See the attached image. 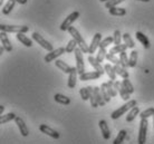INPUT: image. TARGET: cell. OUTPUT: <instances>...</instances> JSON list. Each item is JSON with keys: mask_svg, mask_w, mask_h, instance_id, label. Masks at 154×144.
<instances>
[{"mask_svg": "<svg viewBox=\"0 0 154 144\" xmlns=\"http://www.w3.org/2000/svg\"><path fill=\"white\" fill-rule=\"evenodd\" d=\"M67 31L69 32V35L77 41V45H78V46H79V48L83 51V53H87V54H88V53H89V46L86 44L85 39L82 37V35L79 34V31L77 30L74 26H70Z\"/></svg>", "mask_w": 154, "mask_h": 144, "instance_id": "obj_1", "label": "cell"}, {"mask_svg": "<svg viewBox=\"0 0 154 144\" xmlns=\"http://www.w3.org/2000/svg\"><path fill=\"white\" fill-rule=\"evenodd\" d=\"M136 104H137V102L135 101V100H128L125 104H123L121 107H119L117 109H115V111L111 114V117H112L113 120H117V118H119L122 115H124L126 112H128L132 107H134Z\"/></svg>", "mask_w": 154, "mask_h": 144, "instance_id": "obj_2", "label": "cell"}, {"mask_svg": "<svg viewBox=\"0 0 154 144\" xmlns=\"http://www.w3.org/2000/svg\"><path fill=\"white\" fill-rule=\"evenodd\" d=\"M29 30L28 26H19V25H6V23H1L0 25V31H6V32H27Z\"/></svg>", "mask_w": 154, "mask_h": 144, "instance_id": "obj_3", "label": "cell"}, {"mask_svg": "<svg viewBox=\"0 0 154 144\" xmlns=\"http://www.w3.org/2000/svg\"><path fill=\"white\" fill-rule=\"evenodd\" d=\"M147 126H149V121H147V118H141V122H140L139 136H137V143L139 144H144L145 142H146Z\"/></svg>", "mask_w": 154, "mask_h": 144, "instance_id": "obj_4", "label": "cell"}, {"mask_svg": "<svg viewBox=\"0 0 154 144\" xmlns=\"http://www.w3.org/2000/svg\"><path fill=\"white\" fill-rule=\"evenodd\" d=\"M79 16H81L79 11H73L72 14H69V15L67 16L65 19H64V21L62 23V25H60V30H63V31L68 30V28L73 25V23L77 19V18H78V17H79Z\"/></svg>", "mask_w": 154, "mask_h": 144, "instance_id": "obj_5", "label": "cell"}, {"mask_svg": "<svg viewBox=\"0 0 154 144\" xmlns=\"http://www.w3.org/2000/svg\"><path fill=\"white\" fill-rule=\"evenodd\" d=\"M31 38H32V40H35V41H37V44H39L40 46L42 47V48H45L47 51H51L53 49H54V47H53V45L49 43V41H47L46 39L44 38L42 35H39L38 32H32V35H31Z\"/></svg>", "mask_w": 154, "mask_h": 144, "instance_id": "obj_6", "label": "cell"}, {"mask_svg": "<svg viewBox=\"0 0 154 144\" xmlns=\"http://www.w3.org/2000/svg\"><path fill=\"white\" fill-rule=\"evenodd\" d=\"M75 58H76V67L78 70V74L81 75L85 72V64H84V57H83V51L81 48H76L75 51Z\"/></svg>", "mask_w": 154, "mask_h": 144, "instance_id": "obj_7", "label": "cell"}, {"mask_svg": "<svg viewBox=\"0 0 154 144\" xmlns=\"http://www.w3.org/2000/svg\"><path fill=\"white\" fill-rule=\"evenodd\" d=\"M64 53H66V48H64V47H59V48H57V49H53V51H49L48 54H46L44 60H45L46 63L53 62V60H55V59H57L59 56H62Z\"/></svg>", "mask_w": 154, "mask_h": 144, "instance_id": "obj_8", "label": "cell"}, {"mask_svg": "<svg viewBox=\"0 0 154 144\" xmlns=\"http://www.w3.org/2000/svg\"><path fill=\"white\" fill-rule=\"evenodd\" d=\"M114 85H115V88H116V90L119 92L121 98H122L123 101H125V102L128 101V100H130V95H131V94L127 92L126 88H125V87L123 86V84H122V82L114 81Z\"/></svg>", "mask_w": 154, "mask_h": 144, "instance_id": "obj_9", "label": "cell"}, {"mask_svg": "<svg viewBox=\"0 0 154 144\" xmlns=\"http://www.w3.org/2000/svg\"><path fill=\"white\" fill-rule=\"evenodd\" d=\"M102 41V34L100 32H96L94 37H93L92 41H91V45H89V53L88 54L93 55L94 53H96V51L100 48V44Z\"/></svg>", "mask_w": 154, "mask_h": 144, "instance_id": "obj_10", "label": "cell"}, {"mask_svg": "<svg viewBox=\"0 0 154 144\" xmlns=\"http://www.w3.org/2000/svg\"><path fill=\"white\" fill-rule=\"evenodd\" d=\"M39 131L42 133H45L46 135H48V136L53 137V139H59V133L57 132V131H55L54 129H51L50 126H48V125L46 124H40V126H39Z\"/></svg>", "mask_w": 154, "mask_h": 144, "instance_id": "obj_11", "label": "cell"}, {"mask_svg": "<svg viewBox=\"0 0 154 144\" xmlns=\"http://www.w3.org/2000/svg\"><path fill=\"white\" fill-rule=\"evenodd\" d=\"M102 76L100 72L97 70H91V72H84L83 74L79 75V79L82 82H86V81H89V79H97Z\"/></svg>", "mask_w": 154, "mask_h": 144, "instance_id": "obj_12", "label": "cell"}, {"mask_svg": "<svg viewBox=\"0 0 154 144\" xmlns=\"http://www.w3.org/2000/svg\"><path fill=\"white\" fill-rule=\"evenodd\" d=\"M15 122H16V124H17V126H18V129H19V132L21 133V135H23V136H28L29 130H28V126L26 125V123L23 122V118L19 116H16Z\"/></svg>", "mask_w": 154, "mask_h": 144, "instance_id": "obj_13", "label": "cell"}, {"mask_svg": "<svg viewBox=\"0 0 154 144\" xmlns=\"http://www.w3.org/2000/svg\"><path fill=\"white\" fill-rule=\"evenodd\" d=\"M7 34L8 32H6V31H1V32H0V39H1V44H2V46L5 47L6 51H11L12 45H11V41L8 38Z\"/></svg>", "mask_w": 154, "mask_h": 144, "instance_id": "obj_14", "label": "cell"}, {"mask_svg": "<svg viewBox=\"0 0 154 144\" xmlns=\"http://www.w3.org/2000/svg\"><path fill=\"white\" fill-rule=\"evenodd\" d=\"M77 74H78V70H77V67H73L72 68V72L69 74V77H68V82H67V85L69 88H74L76 86L77 82Z\"/></svg>", "mask_w": 154, "mask_h": 144, "instance_id": "obj_15", "label": "cell"}, {"mask_svg": "<svg viewBox=\"0 0 154 144\" xmlns=\"http://www.w3.org/2000/svg\"><path fill=\"white\" fill-rule=\"evenodd\" d=\"M98 125H100V132H102L103 137H104L105 140H108L111 137V132H109V129H108L107 122L105 121V120H102V121H100Z\"/></svg>", "mask_w": 154, "mask_h": 144, "instance_id": "obj_16", "label": "cell"}, {"mask_svg": "<svg viewBox=\"0 0 154 144\" xmlns=\"http://www.w3.org/2000/svg\"><path fill=\"white\" fill-rule=\"evenodd\" d=\"M88 63L92 65L93 67H94V69L95 70H97V72H100V74L103 75L105 73V68L102 65H100V63L97 60L95 57H93L92 55H89L88 56Z\"/></svg>", "mask_w": 154, "mask_h": 144, "instance_id": "obj_17", "label": "cell"}, {"mask_svg": "<svg viewBox=\"0 0 154 144\" xmlns=\"http://www.w3.org/2000/svg\"><path fill=\"white\" fill-rule=\"evenodd\" d=\"M135 37H136V39L139 40L140 43L142 44V46L145 48V49H149L151 46L150 44V40H149V38H147L146 36L144 35L143 32H141V31H137L136 34H135Z\"/></svg>", "mask_w": 154, "mask_h": 144, "instance_id": "obj_18", "label": "cell"}, {"mask_svg": "<svg viewBox=\"0 0 154 144\" xmlns=\"http://www.w3.org/2000/svg\"><path fill=\"white\" fill-rule=\"evenodd\" d=\"M55 65H56L57 68L63 70L65 74H69L70 72H72V68H73V67H70L67 63H65L64 60H62V59H56V60H55Z\"/></svg>", "mask_w": 154, "mask_h": 144, "instance_id": "obj_19", "label": "cell"}, {"mask_svg": "<svg viewBox=\"0 0 154 144\" xmlns=\"http://www.w3.org/2000/svg\"><path fill=\"white\" fill-rule=\"evenodd\" d=\"M16 38L19 40L20 43L25 45L26 47H31L32 46V40L30 38H28L27 36L25 35V32H18L17 35H16Z\"/></svg>", "mask_w": 154, "mask_h": 144, "instance_id": "obj_20", "label": "cell"}, {"mask_svg": "<svg viewBox=\"0 0 154 144\" xmlns=\"http://www.w3.org/2000/svg\"><path fill=\"white\" fill-rule=\"evenodd\" d=\"M108 12H109V15H112V16L123 17V16L126 15V9H125V8H119L116 6V7H113V8H111V9H108Z\"/></svg>", "mask_w": 154, "mask_h": 144, "instance_id": "obj_21", "label": "cell"}, {"mask_svg": "<svg viewBox=\"0 0 154 144\" xmlns=\"http://www.w3.org/2000/svg\"><path fill=\"white\" fill-rule=\"evenodd\" d=\"M139 114H140V109L135 105L134 107H132V109L128 111V113H127V115H126V122L134 121L135 117L137 116Z\"/></svg>", "mask_w": 154, "mask_h": 144, "instance_id": "obj_22", "label": "cell"}, {"mask_svg": "<svg viewBox=\"0 0 154 144\" xmlns=\"http://www.w3.org/2000/svg\"><path fill=\"white\" fill-rule=\"evenodd\" d=\"M94 94H95V97H96V101L98 103L100 106H104L105 105V100L102 95V92H100V88L98 86H94Z\"/></svg>", "mask_w": 154, "mask_h": 144, "instance_id": "obj_23", "label": "cell"}, {"mask_svg": "<svg viewBox=\"0 0 154 144\" xmlns=\"http://www.w3.org/2000/svg\"><path fill=\"white\" fill-rule=\"evenodd\" d=\"M54 100L55 102H57L59 104H63V105H69L70 104V98L63 95V94H55Z\"/></svg>", "mask_w": 154, "mask_h": 144, "instance_id": "obj_24", "label": "cell"}, {"mask_svg": "<svg viewBox=\"0 0 154 144\" xmlns=\"http://www.w3.org/2000/svg\"><path fill=\"white\" fill-rule=\"evenodd\" d=\"M114 68H115L116 74L119 75L122 78H128V72L126 70L125 67H123L122 65L117 64V65H114Z\"/></svg>", "mask_w": 154, "mask_h": 144, "instance_id": "obj_25", "label": "cell"}, {"mask_svg": "<svg viewBox=\"0 0 154 144\" xmlns=\"http://www.w3.org/2000/svg\"><path fill=\"white\" fill-rule=\"evenodd\" d=\"M15 4H16V0H8V2L5 5V7L2 8V14H4L5 16L9 15V14L12 11L14 7H15Z\"/></svg>", "mask_w": 154, "mask_h": 144, "instance_id": "obj_26", "label": "cell"}, {"mask_svg": "<svg viewBox=\"0 0 154 144\" xmlns=\"http://www.w3.org/2000/svg\"><path fill=\"white\" fill-rule=\"evenodd\" d=\"M104 68H105V73L108 75V77L111 78V79H113V81H115L116 79V72H115L114 66L109 65V64H106V65L104 66Z\"/></svg>", "mask_w": 154, "mask_h": 144, "instance_id": "obj_27", "label": "cell"}, {"mask_svg": "<svg viewBox=\"0 0 154 144\" xmlns=\"http://www.w3.org/2000/svg\"><path fill=\"white\" fill-rule=\"evenodd\" d=\"M119 60H121V64H119V65H122V66L125 67V68L130 67V57H127L126 51H122V53L119 54Z\"/></svg>", "mask_w": 154, "mask_h": 144, "instance_id": "obj_28", "label": "cell"}, {"mask_svg": "<svg viewBox=\"0 0 154 144\" xmlns=\"http://www.w3.org/2000/svg\"><path fill=\"white\" fill-rule=\"evenodd\" d=\"M127 48H128V47H127L126 44H119V45H115L114 47H112L109 51L116 55V54H121L122 51H125Z\"/></svg>", "mask_w": 154, "mask_h": 144, "instance_id": "obj_29", "label": "cell"}, {"mask_svg": "<svg viewBox=\"0 0 154 144\" xmlns=\"http://www.w3.org/2000/svg\"><path fill=\"white\" fill-rule=\"evenodd\" d=\"M87 88H88V92H89V101H91V105L93 107H98V103L96 101V97H95V94H94V87L92 86H87Z\"/></svg>", "mask_w": 154, "mask_h": 144, "instance_id": "obj_30", "label": "cell"}, {"mask_svg": "<svg viewBox=\"0 0 154 144\" xmlns=\"http://www.w3.org/2000/svg\"><path fill=\"white\" fill-rule=\"evenodd\" d=\"M123 40H124V43L127 45V47H128V48L134 49L135 43H134V40H133V38H132L131 35H130L128 32H125V34L123 35Z\"/></svg>", "mask_w": 154, "mask_h": 144, "instance_id": "obj_31", "label": "cell"}, {"mask_svg": "<svg viewBox=\"0 0 154 144\" xmlns=\"http://www.w3.org/2000/svg\"><path fill=\"white\" fill-rule=\"evenodd\" d=\"M100 92H102V95H103L105 102H106V103H109V102H111V94H109V92H108L107 88H106V83H103V84L100 85Z\"/></svg>", "mask_w": 154, "mask_h": 144, "instance_id": "obj_32", "label": "cell"}, {"mask_svg": "<svg viewBox=\"0 0 154 144\" xmlns=\"http://www.w3.org/2000/svg\"><path fill=\"white\" fill-rule=\"evenodd\" d=\"M16 116L17 115L15 113H8V114H5V115H1V117H0V124H5V123L12 121V120L16 118Z\"/></svg>", "mask_w": 154, "mask_h": 144, "instance_id": "obj_33", "label": "cell"}, {"mask_svg": "<svg viewBox=\"0 0 154 144\" xmlns=\"http://www.w3.org/2000/svg\"><path fill=\"white\" fill-rule=\"evenodd\" d=\"M106 88H107V90L109 92V94H111V96H116L117 95V90H116L115 88V85H114V81L113 79H111V81H108L107 83H106Z\"/></svg>", "mask_w": 154, "mask_h": 144, "instance_id": "obj_34", "label": "cell"}, {"mask_svg": "<svg viewBox=\"0 0 154 144\" xmlns=\"http://www.w3.org/2000/svg\"><path fill=\"white\" fill-rule=\"evenodd\" d=\"M126 134H127V132L125 131V130H121L113 143H114V144H121L124 140H125V137H126Z\"/></svg>", "mask_w": 154, "mask_h": 144, "instance_id": "obj_35", "label": "cell"}, {"mask_svg": "<svg viewBox=\"0 0 154 144\" xmlns=\"http://www.w3.org/2000/svg\"><path fill=\"white\" fill-rule=\"evenodd\" d=\"M76 45H77L76 40H75L74 38L70 39L69 41H68V44H67V46L65 47V48H66V53L70 54V53L75 51V49H76Z\"/></svg>", "mask_w": 154, "mask_h": 144, "instance_id": "obj_36", "label": "cell"}, {"mask_svg": "<svg viewBox=\"0 0 154 144\" xmlns=\"http://www.w3.org/2000/svg\"><path fill=\"white\" fill-rule=\"evenodd\" d=\"M106 54H107V53H106V48H104V47H100V51H97V55H96V59L100 63H102L105 58H106Z\"/></svg>", "mask_w": 154, "mask_h": 144, "instance_id": "obj_37", "label": "cell"}, {"mask_svg": "<svg viewBox=\"0 0 154 144\" xmlns=\"http://www.w3.org/2000/svg\"><path fill=\"white\" fill-rule=\"evenodd\" d=\"M136 63H137V51H131V55H130V67H135L136 66Z\"/></svg>", "mask_w": 154, "mask_h": 144, "instance_id": "obj_38", "label": "cell"}, {"mask_svg": "<svg viewBox=\"0 0 154 144\" xmlns=\"http://www.w3.org/2000/svg\"><path fill=\"white\" fill-rule=\"evenodd\" d=\"M106 59H107L108 62H111V63H113L114 65H117V64H121V60H119V57L117 58L115 56V54H113V53H107L106 54Z\"/></svg>", "mask_w": 154, "mask_h": 144, "instance_id": "obj_39", "label": "cell"}, {"mask_svg": "<svg viewBox=\"0 0 154 144\" xmlns=\"http://www.w3.org/2000/svg\"><path fill=\"white\" fill-rule=\"evenodd\" d=\"M122 84H123V86L126 88V90L130 94H133L134 93V87H133V85H132V83L127 79V78H124L123 81H122Z\"/></svg>", "mask_w": 154, "mask_h": 144, "instance_id": "obj_40", "label": "cell"}, {"mask_svg": "<svg viewBox=\"0 0 154 144\" xmlns=\"http://www.w3.org/2000/svg\"><path fill=\"white\" fill-rule=\"evenodd\" d=\"M154 115V107H150V109L143 111L142 113H140V117L141 118H149L150 116Z\"/></svg>", "mask_w": 154, "mask_h": 144, "instance_id": "obj_41", "label": "cell"}, {"mask_svg": "<svg viewBox=\"0 0 154 144\" xmlns=\"http://www.w3.org/2000/svg\"><path fill=\"white\" fill-rule=\"evenodd\" d=\"M124 1H125V0H108V1L105 2V8L111 9V8L116 7L117 5L122 4V2H124Z\"/></svg>", "mask_w": 154, "mask_h": 144, "instance_id": "obj_42", "label": "cell"}, {"mask_svg": "<svg viewBox=\"0 0 154 144\" xmlns=\"http://www.w3.org/2000/svg\"><path fill=\"white\" fill-rule=\"evenodd\" d=\"M79 94H81V97L83 101H87V100H89V92H88L87 86H86V87H82L81 90H79Z\"/></svg>", "mask_w": 154, "mask_h": 144, "instance_id": "obj_43", "label": "cell"}, {"mask_svg": "<svg viewBox=\"0 0 154 144\" xmlns=\"http://www.w3.org/2000/svg\"><path fill=\"white\" fill-rule=\"evenodd\" d=\"M112 43H114V37H106L105 39H103L102 41H100V47H104V48H106V47L108 46V45H111Z\"/></svg>", "mask_w": 154, "mask_h": 144, "instance_id": "obj_44", "label": "cell"}, {"mask_svg": "<svg viewBox=\"0 0 154 144\" xmlns=\"http://www.w3.org/2000/svg\"><path fill=\"white\" fill-rule=\"evenodd\" d=\"M114 44L115 45H119L121 41H122V38H123V35H121V31L119 30H115L114 31Z\"/></svg>", "mask_w": 154, "mask_h": 144, "instance_id": "obj_45", "label": "cell"}, {"mask_svg": "<svg viewBox=\"0 0 154 144\" xmlns=\"http://www.w3.org/2000/svg\"><path fill=\"white\" fill-rule=\"evenodd\" d=\"M27 1L28 0H16V2L19 5H26L27 4Z\"/></svg>", "mask_w": 154, "mask_h": 144, "instance_id": "obj_46", "label": "cell"}, {"mask_svg": "<svg viewBox=\"0 0 154 144\" xmlns=\"http://www.w3.org/2000/svg\"><path fill=\"white\" fill-rule=\"evenodd\" d=\"M4 111H5V106L1 105L0 106V115H2V114H4Z\"/></svg>", "mask_w": 154, "mask_h": 144, "instance_id": "obj_47", "label": "cell"}, {"mask_svg": "<svg viewBox=\"0 0 154 144\" xmlns=\"http://www.w3.org/2000/svg\"><path fill=\"white\" fill-rule=\"evenodd\" d=\"M6 51V49H5V47L4 46H1L0 47V54H4V51Z\"/></svg>", "mask_w": 154, "mask_h": 144, "instance_id": "obj_48", "label": "cell"}, {"mask_svg": "<svg viewBox=\"0 0 154 144\" xmlns=\"http://www.w3.org/2000/svg\"><path fill=\"white\" fill-rule=\"evenodd\" d=\"M137 1H143V2H149L150 0H137Z\"/></svg>", "mask_w": 154, "mask_h": 144, "instance_id": "obj_49", "label": "cell"}, {"mask_svg": "<svg viewBox=\"0 0 154 144\" xmlns=\"http://www.w3.org/2000/svg\"><path fill=\"white\" fill-rule=\"evenodd\" d=\"M100 2H106V1H108V0H100Z\"/></svg>", "mask_w": 154, "mask_h": 144, "instance_id": "obj_50", "label": "cell"}, {"mask_svg": "<svg viewBox=\"0 0 154 144\" xmlns=\"http://www.w3.org/2000/svg\"><path fill=\"white\" fill-rule=\"evenodd\" d=\"M2 4H4V0H0V6H1Z\"/></svg>", "mask_w": 154, "mask_h": 144, "instance_id": "obj_51", "label": "cell"}, {"mask_svg": "<svg viewBox=\"0 0 154 144\" xmlns=\"http://www.w3.org/2000/svg\"><path fill=\"white\" fill-rule=\"evenodd\" d=\"M153 125H154V115H153Z\"/></svg>", "mask_w": 154, "mask_h": 144, "instance_id": "obj_52", "label": "cell"}]
</instances>
